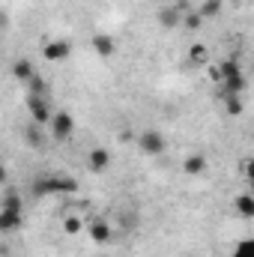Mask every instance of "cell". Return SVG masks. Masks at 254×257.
<instances>
[{
  "label": "cell",
  "instance_id": "obj_6",
  "mask_svg": "<svg viewBox=\"0 0 254 257\" xmlns=\"http://www.w3.org/2000/svg\"><path fill=\"white\" fill-rule=\"evenodd\" d=\"M21 224H24V209L0 206V230H3V233H15Z\"/></svg>",
  "mask_w": 254,
  "mask_h": 257
},
{
  "label": "cell",
  "instance_id": "obj_21",
  "mask_svg": "<svg viewBox=\"0 0 254 257\" xmlns=\"http://www.w3.org/2000/svg\"><path fill=\"white\" fill-rule=\"evenodd\" d=\"M189 60L191 63H206V48H203V45H191L189 48Z\"/></svg>",
  "mask_w": 254,
  "mask_h": 257
},
{
  "label": "cell",
  "instance_id": "obj_9",
  "mask_svg": "<svg viewBox=\"0 0 254 257\" xmlns=\"http://www.w3.org/2000/svg\"><path fill=\"white\" fill-rule=\"evenodd\" d=\"M93 51H96V57L111 60V57L117 54V42H114L108 33H96V36H93Z\"/></svg>",
  "mask_w": 254,
  "mask_h": 257
},
{
  "label": "cell",
  "instance_id": "obj_10",
  "mask_svg": "<svg viewBox=\"0 0 254 257\" xmlns=\"http://www.w3.org/2000/svg\"><path fill=\"white\" fill-rule=\"evenodd\" d=\"M108 165H111V153H108L105 147H96V150H90V156H87V168H90L93 174H102V171H108Z\"/></svg>",
  "mask_w": 254,
  "mask_h": 257
},
{
  "label": "cell",
  "instance_id": "obj_20",
  "mask_svg": "<svg viewBox=\"0 0 254 257\" xmlns=\"http://www.w3.org/2000/svg\"><path fill=\"white\" fill-rule=\"evenodd\" d=\"M120 224H123V230H135V227H138V212H135V209L120 212Z\"/></svg>",
  "mask_w": 254,
  "mask_h": 257
},
{
  "label": "cell",
  "instance_id": "obj_2",
  "mask_svg": "<svg viewBox=\"0 0 254 257\" xmlns=\"http://www.w3.org/2000/svg\"><path fill=\"white\" fill-rule=\"evenodd\" d=\"M27 111H30V120H33V123H39V126H51V117H54L51 96L27 93Z\"/></svg>",
  "mask_w": 254,
  "mask_h": 257
},
{
  "label": "cell",
  "instance_id": "obj_8",
  "mask_svg": "<svg viewBox=\"0 0 254 257\" xmlns=\"http://www.w3.org/2000/svg\"><path fill=\"white\" fill-rule=\"evenodd\" d=\"M156 21H159L162 27H168V30L180 27V24H183V3H180V6H162V9L156 12Z\"/></svg>",
  "mask_w": 254,
  "mask_h": 257
},
{
  "label": "cell",
  "instance_id": "obj_23",
  "mask_svg": "<svg viewBox=\"0 0 254 257\" xmlns=\"http://www.w3.org/2000/svg\"><path fill=\"white\" fill-rule=\"evenodd\" d=\"M183 24H186L189 30H194V27H200V24H203V15H200V12H191V15L183 18Z\"/></svg>",
  "mask_w": 254,
  "mask_h": 257
},
{
  "label": "cell",
  "instance_id": "obj_3",
  "mask_svg": "<svg viewBox=\"0 0 254 257\" xmlns=\"http://www.w3.org/2000/svg\"><path fill=\"white\" fill-rule=\"evenodd\" d=\"M138 147H141L144 156H162L168 150V141H165V135L159 128H144L138 135Z\"/></svg>",
  "mask_w": 254,
  "mask_h": 257
},
{
  "label": "cell",
  "instance_id": "obj_1",
  "mask_svg": "<svg viewBox=\"0 0 254 257\" xmlns=\"http://www.w3.org/2000/svg\"><path fill=\"white\" fill-rule=\"evenodd\" d=\"M78 192V180L66 177V174H39L30 183L33 197H54V194H75Z\"/></svg>",
  "mask_w": 254,
  "mask_h": 257
},
{
  "label": "cell",
  "instance_id": "obj_19",
  "mask_svg": "<svg viewBox=\"0 0 254 257\" xmlns=\"http://www.w3.org/2000/svg\"><path fill=\"white\" fill-rule=\"evenodd\" d=\"M203 18H215L218 12H221V0H203L200 3V9H197Z\"/></svg>",
  "mask_w": 254,
  "mask_h": 257
},
{
  "label": "cell",
  "instance_id": "obj_12",
  "mask_svg": "<svg viewBox=\"0 0 254 257\" xmlns=\"http://www.w3.org/2000/svg\"><path fill=\"white\" fill-rule=\"evenodd\" d=\"M183 171H186L189 177H200V174L206 171V156H203V153H191V156H186Z\"/></svg>",
  "mask_w": 254,
  "mask_h": 257
},
{
  "label": "cell",
  "instance_id": "obj_26",
  "mask_svg": "<svg viewBox=\"0 0 254 257\" xmlns=\"http://www.w3.org/2000/svg\"><path fill=\"white\" fill-rule=\"evenodd\" d=\"M245 3H254V0H245Z\"/></svg>",
  "mask_w": 254,
  "mask_h": 257
},
{
  "label": "cell",
  "instance_id": "obj_17",
  "mask_svg": "<svg viewBox=\"0 0 254 257\" xmlns=\"http://www.w3.org/2000/svg\"><path fill=\"white\" fill-rule=\"evenodd\" d=\"M230 257H254V236H245V239H239V242L233 245Z\"/></svg>",
  "mask_w": 254,
  "mask_h": 257
},
{
  "label": "cell",
  "instance_id": "obj_15",
  "mask_svg": "<svg viewBox=\"0 0 254 257\" xmlns=\"http://www.w3.org/2000/svg\"><path fill=\"white\" fill-rule=\"evenodd\" d=\"M245 87H248V81H245V75L239 72V75H230V78H224L221 81V93H245Z\"/></svg>",
  "mask_w": 254,
  "mask_h": 257
},
{
  "label": "cell",
  "instance_id": "obj_25",
  "mask_svg": "<svg viewBox=\"0 0 254 257\" xmlns=\"http://www.w3.org/2000/svg\"><path fill=\"white\" fill-rule=\"evenodd\" d=\"M242 174H245V180L254 186V159H245L242 162Z\"/></svg>",
  "mask_w": 254,
  "mask_h": 257
},
{
  "label": "cell",
  "instance_id": "obj_27",
  "mask_svg": "<svg viewBox=\"0 0 254 257\" xmlns=\"http://www.w3.org/2000/svg\"><path fill=\"white\" fill-rule=\"evenodd\" d=\"M251 72H254V66H251Z\"/></svg>",
  "mask_w": 254,
  "mask_h": 257
},
{
  "label": "cell",
  "instance_id": "obj_14",
  "mask_svg": "<svg viewBox=\"0 0 254 257\" xmlns=\"http://www.w3.org/2000/svg\"><path fill=\"white\" fill-rule=\"evenodd\" d=\"M233 209H236V215L239 218H254V194H236V200H233Z\"/></svg>",
  "mask_w": 254,
  "mask_h": 257
},
{
  "label": "cell",
  "instance_id": "obj_16",
  "mask_svg": "<svg viewBox=\"0 0 254 257\" xmlns=\"http://www.w3.org/2000/svg\"><path fill=\"white\" fill-rule=\"evenodd\" d=\"M221 96H224V111H227L230 117H239L242 108H245V105H242V96H239V93H221Z\"/></svg>",
  "mask_w": 254,
  "mask_h": 257
},
{
  "label": "cell",
  "instance_id": "obj_24",
  "mask_svg": "<svg viewBox=\"0 0 254 257\" xmlns=\"http://www.w3.org/2000/svg\"><path fill=\"white\" fill-rule=\"evenodd\" d=\"M3 206H12V209H24V203L18 200V194H15V192H9L6 197H3Z\"/></svg>",
  "mask_w": 254,
  "mask_h": 257
},
{
  "label": "cell",
  "instance_id": "obj_11",
  "mask_svg": "<svg viewBox=\"0 0 254 257\" xmlns=\"http://www.w3.org/2000/svg\"><path fill=\"white\" fill-rule=\"evenodd\" d=\"M12 75H15V81H21V84H30L33 78H36V69L30 60H24V57H18L15 63H12Z\"/></svg>",
  "mask_w": 254,
  "mask_h": 257
},
{
  "label": "cell",
  "instance_id": "obj_4",
  "mask_svg": "<svg viewBox=\"0 0 254 257\" xmlns=\"http://www.w3.org/2000/svg\"><path fill=\"white\" fill-rule=\"evenodd\" d=\"M48 132H51V138H54V141H69V138H72V132H75V117H72L69 111H54Z\"/></svg>",
  "mask_w": 254,
  "mask_h": 257
},
{
  "label": "cell",
  "instance_id": "obj_13",
  "mask_svg": "<svg viewBox=\"0 0 254 257\" xmlns=\"http://www.w3.org/2000/svg\"><path fill=\"white\" fill-rule=\"evenodd\" d=\"M24 144H30V147H42L45 144V126H39V123H27L24 126Z\"/></svg>",
  "mask_w": 254,
  "mask_h": 257
},
{
  "label": "cell",
  "instance_id": "obj_18",
  "mask_svg": "<svg viewBox=\"0 0 254 257\" xmlns=\"http://www.w3.org/2000/svg\"><path fill=\"white\" fill-rule=\"evenodd\" d=\"M27 90H30V93H36V96H51V84H48L42 75H36V78L27 84Z\"/></svg>",
  "mask_w": 254,
  "mask_h": 257
},
{
  "label": "cell",
  "instance_id": "obj_22",
  "mask_svg": "<svg viewBox=\"0 0 254 257\" xmlns=\"http://www.w3.org/2000/svg\"><path fill=\"white\" fill-rule=\"evenodd\" d=\"M81 227H84V221H81L78 215H69V218L63 221V230H66V233H78Z\"/></svg>",
  "mask_w": 254,
  "mask_h": 257
},
{
  "label": "cell",
  "instance_id": "obj_5",
  "mask_svg": "<svg viewBox=\"0 0 254 257\" xmlns=\"http://www.w3.org/2000/svg\"><path fill=\"white\" fill-rule=\"evenodd\" d=\"M42 57L48 60V63H63L72 57V42L69 39H48L45 45H42Z\"/></svg>",
  "mask_w": 254,
  "mask_h": 257
},
{
  "label": "cell",
  "instance_id": "obj_7",
  "mask_svg": "<svg viewBox=\"0 0 254 257\" xmlns=\"http://www.w3.org/2000/svg\"><path fill=\"white\" fill-rule=\"evenodd\" d=\"M87 233H90V239H93V242L105 245V242L111 239V221H108V218H102V215H96V218H90V221H87Z\"/></svg>",
  "mask_w": 254,
  "mask_h": 257
}]
</instances>
